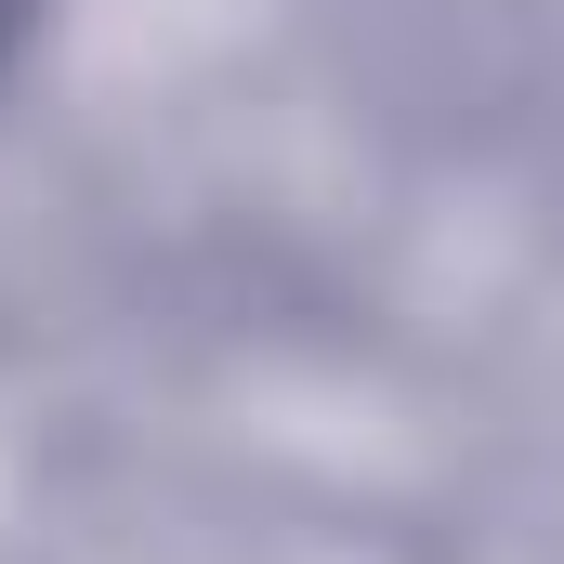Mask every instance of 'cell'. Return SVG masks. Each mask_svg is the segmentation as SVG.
Listing matches in <instances>:
<instances>
[{"mask_svg":"<svg viewBox=\"0 0 564 564\" xmlns=\"http://www.w3.org/2000/svg\"><path fill=\"white\" fill-rule=\"evenodd\" d=\"M0 26H13V0H0Z\"/></svg>","mask_w":564,"mask_h":564,"instance_id":"cell-1","label":"cell"}]
</instances>
